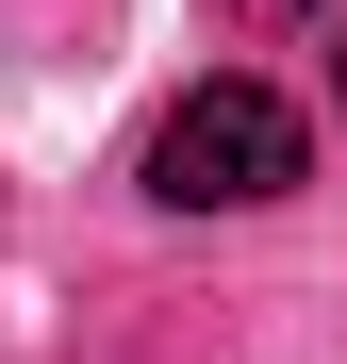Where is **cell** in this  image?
I'll list each match as a JSON object with an SVG mask.
<instances>
[{
	"mask_svg": "<svg viewBox=\"0 0 347 364\" xmlns=\"http://www.w3.org/2000/svg\"><path fill=\"white\" fill-rule=\"evenodd\" d=\"M298 166H314L298 100L248 83V67H215V83L165 100V133H149V199H165V215H248V199H281Z\"/></svg>",
	"mask_w": 347,
	"mask_h": 364,
	"instance_id": "cell-1",
	"label": "cell"
},
{
	"mask_svg": "<svg viewBox=\"0 0 347 364\" xmlns=\"http://www.w3.org/2000/svg\"><path fill=\"white\" fill-rule=\"evenodd\" d=\"M231 17H298V0H231Z\"/></svg>",
	"mask_w": 347,
	"mask_h": 364,
	"instance_id": "cell-2",
	"label": "cell"
},
{
	"mask_svg": "<svg viewBox=\"0 0 347 364\" xmlns=\"http://www.w3.org/2000/svg\"><path fill=\"white\" fill-rule=\"evenodd\" d=\"M331 83H347V50H331Z\"/></svg>",
	"mask_w": 347,
	"mask_h": 364,
	"instance_id": "cell-3",
	"label": "cell"
}]
</instances>
